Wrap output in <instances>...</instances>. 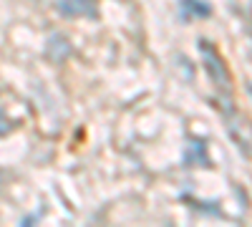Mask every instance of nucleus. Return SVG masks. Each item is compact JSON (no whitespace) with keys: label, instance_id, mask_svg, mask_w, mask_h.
I'll return each mask as SVG.
<instances>
[{"label":"nucleus","instance_id":"obj_7","mask_svg":"<svg viewBox=\"0 0 252 227\" xmlns=\"http://www.w3.org/2000/svg\"><path fill=\"white\" fill-rule=\"evenodd\" d=\"M0 179H3V174H0Z\"/></svg>","mask_w":252,"mask_h":227},{"label":"nucleus","instance_id":"obj_6","mask_svg":"<svg viewBox=\"0 0 252 227\" xmlns=\"http://www.w3.org/2000/svg\"><path fill=\"white\" fill-rule=\"evenodd\" d=\"M13 131V121L0 111V136H5V134H10Z\"/></svg>","mask_w":252,"mask_h":227},{"label":"nucleus","instance_id":"obj_1","mask_svg":"<svg viewBox=\"0 0 252 227\" xmlns=\"http://www.w3.org/2000/svg\"><path fill=\"white\" fill-rule=\"evenodd\" d=\"M58 13L66 18H94L96 3L94 0H58Z\"/></svg>","mask_w":252,"mask_h":227},{"label":"nucleus","instance_id":"obj_3","mask_svg":"<svg viewBox=\"0 0 252 227\" xmlns=\"http://www.w3.org/2000/svg\"><path fill=\"white\" fill-rule=\"evenodd\" d=\"M184 164L187 167H207L209 164V157H207V144L202 139H192L187 144V149H184Z\"/></svg>","mask_w":252,"mask_h":227},{"label":"nucleus","instance_id":"obj_2","mask_svg":"<svg viewBox=\"0 0 252 227\" xmlns=\"http://www.w3.org/2000/svg\"><path fill=\"white\" fill-rule=\"evenodd\" d=\"M212 8H209L207 0H179V18L182 23H189L194 18H209Z\"/></svg>","mask_w":252,"mask_h":227},{"label":"nucleus","instance_id":"obj_4","mask_svg":"<svg viewBox=\"0 0 252 227\" xmlns=\"http://www.w3.org/2000/svg\"><path fill=\"white\" fill-rule=\"evenodd\" d=\"M46 56L53 61V64H61V61H66L71 56V43L63 35H51L48 43H46Z\"/></svg>","mask_w":252,"mask_h":227},{"label":"nucleus","instance_id":"obj_5","mask_svg":"<svg viewBox=\"0 0 252 227\" xmlns=\"http://www.w3.org/2000/svg\"><path fill=\"white\" fill-rule=\"evenodd\" d=\"M199 51H202V56H204V61H207V71L209 73H212V78L215 81H224V84H227V73H224V68H222V61L217 58V53L212 51V48H209L207 46V40H199Z\"/></svg>","mask_w":252,"mask_h":227}]
</instances>
